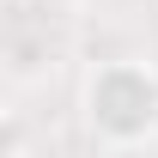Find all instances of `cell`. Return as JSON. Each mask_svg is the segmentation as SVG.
<instances>
[{
    "label": "cell",
    "instance_id": "1",
    "mask_svg": "<svg viewBox=\"0 0 158 158\" xmlns=\"http://www.w3.org/2000/svg\"><path fill=\"white\" fill-rule=\"evenodd\" d=\"M85 122L110 146H146L158 134V67L152 61H103V67H91Z\"/></svg>",
    "mask_w": 158,
    "mask_h": 158
},
{
    "label": "cell",
    "instance_id": "2",
    "mask_svg": "<svg viewBox=\"0 0 158 158\" xmlns=\"http://www.w3.org/2000/svg\"><path fill=\"white\" fill-rule=\"evenodd\" d=\"M0 158H24V128H19V116H6V134H0Z\"/></svg>",
    "mask_w": 158,
    "mask_h": 158
},
{
    "label": "cell",
    "instance_id": "3",
    "mask_svg": "<svg viewBox=\"0 0 158 158\" xmlns=\"http://www.w3.org/2000/svg\"><path fill=\"white\" fill-rule=\"evenodd\" d=\"M6 6H24V0H6Z\"/></svg>",
    "mask_w": 158,
    "mask_h": 158
}]
</instances>
